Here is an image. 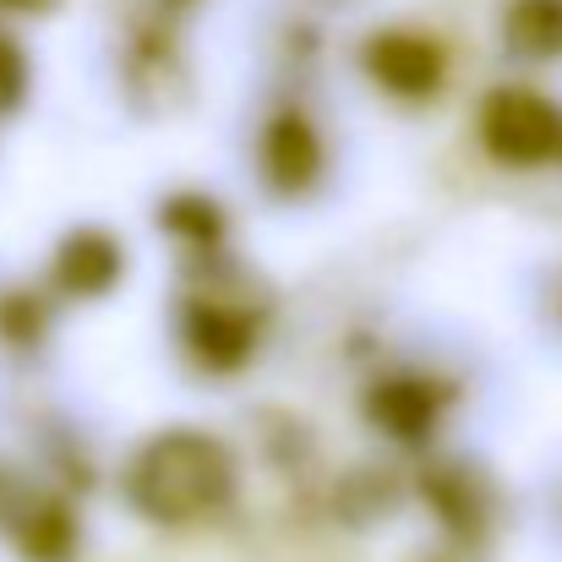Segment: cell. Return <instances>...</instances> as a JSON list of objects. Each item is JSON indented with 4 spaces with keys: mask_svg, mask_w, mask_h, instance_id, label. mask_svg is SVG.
<instances>
[{
    "mask_svg": "<svg viewBox=\"0 0 562 562\" xmlns=\"http://www.w3.org/2000/svg\"><path fill=\"white\" fill-rule=\"evenodd\" d=\"M126 497L148 525H202L235 497V459L218 437L176 426L132 459Z\"/></svg>",
    "mask_w": 562,
    "mask_h": 562,
    "instance_id": "cell-1",
    "label": "cell"
},
{
    "mask_svg": "<svg viewBox=\"0 0 562 562\" xmlns=\"http://www.w3.org/2000/svg\"><path fill=\"white\" fill-rule=\"evenodd\" d=\"M481 143L503 165H547L562 154V110L536 88H497L481 110Z\"/></svg>",
    "mask_w": 562,
    "mask_h": 562,
    "instance_id": "cell-2",
    "label": "cell"
},
{
    "mask_svg": "<svg viewBox=\"0 0 562 562\" xmlns=\"http://www.w3.org/2000/svg\"><path fill=\"white\" fill-rule=\"evenodd\" d=\"M367 71L382 93L404 99V104H420L442 88V49L437 38L426 33H409V27H387L367 44Z\"/></svg>",
    "mask_w": 562,
    "mask_h": 562,
    "instance_id": "cell-3",
    "label": "cell"
},
{
    "mask_svg": "<svg viewBox=\"0 0 562 562\" xmlns=\"http://www.w3.org/2000/svg\"><path fill=\"white\" fill-rule=\"evenodd\" d=\"M257 159H262V176H268L273 191H306L323 176V143H317V132L306 126V115H295V110H279V115L262 126Z\"/></svg>",
    "mask_w": 562,
    "mask_h": 562,
    "instance_id": "cell-4",
    "label": "cell"
},
{
    "mask_svg": "<svg viewBox=\"0 0 562 562\" xmlns=\"http://www.w3.org/2000/svg\"><path fill=\"white\" fill-rule=\"evenodd\" d=\"M251 323L246 312H229V306H213V301H196L187 306V350L213 367V372H235L246 356H251Z\"/></svg>",
    "mask_w": 562,
    "mask_h": 562,
    "instance_id": "cell-5",
    "label": "cell"
},
{
    "mask_svg": "<svg viewBox=\"0 0 562 562\" xmlns=\"http://www.w3.org/2000/svg\"><path fill=\"white\" fill-rule=\"evenodd\" d=\"M121 268H126V251H121L115 235H104V229H77V235H66L60 251H55V279H60V290H71V295H104V290L121 279Z\"/></svg>",
    "mask_w": 562,
    "mask_h": 562,
    "instance_id": "cell-6",
    "label": "cell"
},
{
    "mask_svg": "<svg viewBox=\"0 0 562 562\" xmlns=\"http://www.w3.org/2000/svg\"><path fill=\"white\" fill-rule=\"evenodd\" d=\"M372 420L387 437H398V442L426 437L431 420H437V393H431V382H426V376H387V382H376Z\"/></svg>",
    "mask_w": 562,
    "mask_h": 562,
    "instance_id": "cell-7",
    "label": "cell"
},
{
    "mask_svg": "<svg viewBox=\"0 0 562 562\" xmlns=\"http://www.w3.org/2000/svg\"><path fill=\"white\" fill-rule=\"evenodd\" d=\"M11 541L22 562H71L77 558V519L66 503L44 497V503H27L22 519L11 525Z\"/></svg>",
    "mask_w": 562,
    "mask_h": 562,
    "instance_id": "cell-8",
    "label": "cell"
},
{
    "mask_svg": "<svg viewBox=\"0 0 562 562\" xmlns=\"http://www.w3.org/2000/svg\"><path fill=\"white\" fill-rule=\"evenodd\" d=\"M503 38L525 60H558L562 55V0H508Z\"/></svg>",
    "mask_w": 562,
    "mask_h": 562,
    "instance_id": "cell-9",
    "label": "cell"
},
{
    "mask_svg": "<svg viewBox=\"0 0 562 562\" xmlns=\"http://www.w3.org/2000/svg\"><path fill=\"white\" fill-rule=\"evenodd\" d=\"M165 224L176 229V235H187V240H218V207L207 202V196H170L165 202Z\"/></svg>",
    "mask_w": 562,
    "mask_h": 562,
    "instance_id": "cell-10",
    "label": "cell"
},
{
    "mask_svg": "<svg viewBox=\"0 0 562 562\" xmlns=\"http://www.w3.org/2000/svg\"><path fill=\"white\" fill-rule=\"evenodd\" d=\"M22 93H27V60H22V49L0 33V110H16Z\"/></svg>",
    "mask_w": 562,
    "mask_h": 562,
    "instance_id": "cell-11",
    "label": "cell"
},
{
    "mask_svg": "<svg viewBox=\"0 0 562 562\" xmlns=\"http://www.w3.org/2000/svg\"><path fill=\"white\" fill-rule=\"evenodd\" d=\"M5 11H27V16H38V11H49V5H60V0H0Z\"/></svg>",
    "mask_w": 562,
    "mask_h": 562,
    "instance_id": "cell-12",
    "label": "cell"
},
{
    "mask_svg": "<svg viewBox=\"0 0 562 562\" xmlns=\"http://www.w3.org/2000/svg\"><path fill=\"white\" fill-rule=\"evenodd\" d=\"M181 5H187V0H181Z\"/></svg>",
    "mask_w": 562,
    "mask_h": 562,
    "instance_id": "cell-13",
    "label": "cell"
}]
</instances>
